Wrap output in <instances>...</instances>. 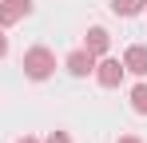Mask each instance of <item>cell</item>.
<instances>
[{"mask_svg":"<svg viewBox=\"0 0 147 143\" xmlns=\"http://www.w3.org/2000/svg\"><path fill=\"white\" fill-rule=\"evenodd\" d=\"M147 0H111V12L115 16H135V12H143Z\"/></svg>","mask_w":147,"mask_h":143,"instance_id":"obj_7","label":"cell"},{"mask_svg":"<svg viewBox=\"0 0 147 143\" xmlns=\"http://www.w3.org/2000/svg\"><path fill=\"white\" fill-rule=\"evenodd\" d=\"M107 44H111V36H107L103 28H92V32H88V40H84V52H92V56H103V52H107Z\"/></svg>","mask_w":147,"mask_h":143,"instance_id":"obj_6","label":"cell"},{"mask_svg":"<svg viewBox=\"0 0 147 143\" xmlns=\"http://www.w3.org/2000/svg\"><path fill=\"white\" fill-rule=\"evenodd\" d=\"M48 143H72V139H68L64 131H52V135H48Z\"/></svg>","mask_w":147,"mask_h":143,"instance_id":"obj_9","label":"cell"},{"mask_svg":"<svg viewBox=\"0 0 147 143\" xmlns=\"http://www.w3.org/2000/svg\"><path fill=\"white\" fill-rule=\"evenodd\" d=\"M4 52H8V40H4V32H0V56H4Z\"/></svg>","mask_w":147,"mask_h":143,"instance_id":"obj_10","label":"cell"},{"mask_svg":"<svg viewBox=\"0 0 147 143\" xmlns=\"http://www.w3.org/2000/svg\"><path fill=\"white\" fill-rule=\"evenodd\" d=\"M123 68L135 72V76H147V48H127V56H123Z\"/></svg>","mask_w":147,"mask_h":143,"instance_id":"obj_5","label":"cell"},{"mask_svg":"<svg viewBox=\"0 0 147 143\" xmlns=\"http://www.w3.org/2000/svg\"><path fill=\"white\" fill-rule=\"evenodd\" d=\"M123 64L119 60H103V64H96V76H99V84L103 88H119V80H123Z\"/></svg>","mask_w":147,"mask_h":143,"instance_id":"obj_2","label":"cell"},{"mask_svg":"<svg viewBox=\"0 0 147 143\" xmlns=\"http://www.w3.org/2000/svg\"><path fill=\"white\" fill-rule=\"evenodd\" d=\"M68 72H72V76L96 72V56H92V52H72V56H68Z\"/></svg>","mask_w":147,"mask_h":143,"instance_id":"obj_4","label":"cell"},{"mask_svg":"<svg viewBox=\"0 0 147 143\" xmlns=\"http://www.w3.org/2000/svg\"><path fill=\"white\" fill-rule=\"evenodd\" d=\"M32 12V0H4L0 4V24H16Z\"/></svg>","mask_w":147,"mask_h":143,"instance_id":"obj_3","label":"cell"},{"mask_svg":"<svg viewBox=\"0 0 147 143\" xmlns=\"http://www.w3.org/2000/svg\"><path fill=\"white\" fill-rule=\"evenodd\" d=\"M20 143H40V139H32V135H24V139H20Z\"/></svg>","mask_w":147,"mask_h":143,"instance_id":"obj_12","label":"cell"},{"mask_svg":"<svg viewBox=\"0 0 147 143\" xmlns=\"http://www.w3.org/2000/svg\"><path fill=\"white\" fill-rule=\"evenodd\" d=\"M131 107H135L139 115H147V84H139V88H131Z\"/></svg>","mask_w":147,"mask_h":143,"instance_id":"obj_8","label":"cell"},{"mask_svg":"<svg viewBox=\"0 0 147 143\" xmlns=\"http://www.w3.org/2000/svg\"><path fill=\"white\" fill-rule=\"evenodd\" d=\"M52 68H56V56H52L48 48H28L24 52V72L32 80H48Z\"/></svg>","mask_w":147,"mask_h":143,"instance_id":"obj_1","label":"cell"},{"mask_svg":"<svg viewBox=\"0 0 147 143\" xmlns=\"http://www.w3.org/2000/svg\"><path fill=\"white\" fill-rule=\"evenodd\" d=\"M119 143H139V139H135V135H123V139H119Z\"/></svg>","mask_w":147,"mask_h":143,"instance_id":"obj_11","label":"cell"}]
</instances>
